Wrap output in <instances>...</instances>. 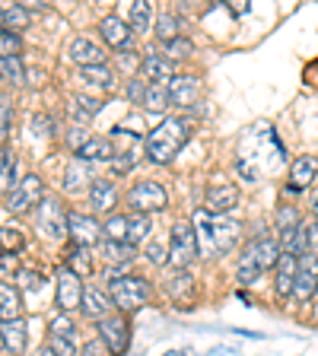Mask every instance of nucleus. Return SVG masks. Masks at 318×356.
I'll return each instance as SVG.
<instances>
[{"mask_svg": "<svg viewBox=\"0 0 318 356\" xmlns=\"http://www.w3.org/2000/svg\"><path fill=\"white\" fill-rule=\"evenodd\" d=\"M191 134H194V121L188 115H169V118H163L147 134L143 156H147L150 163H159V165L172 163L182 153V147L191 140Z\"/></svg>", "mask_w": 318, "mask_h": 356, "instance_id": "obj_1", "label": "nucleus"}, {"mask_svg": "<svg viewBox=\"0 0 318 356\" xmlns=\"http://www.w3.org/2000/svg\"><path fill=\"white\" fill-rule=\"evenodd\" d=\"M277 261H280V245L271 236H255L252 242L242 248V258L236 264V280L242 286H252L264 270H274Z\"/></svg>", "mask_w": 318, "mask_h": 356, "instance_id": "obj_2", "label": "nucleus"}, {"mask_svg": "<svg viewBox=\"0 0 318 356\" xmlns=\"http://www.w3.org/2000/svg\"><path fill=\"white\" fill-rule=\"evenodd\" d=\"M109 293L111 305L121 312V315H134V312H141L143 305L150 302L153 296V289H150V280L147 277H134V274H118V277H109Z\"/></svg>", "mask_w": 318, "mask_h": 356, "instance_id": "obj_3", "label": "nucleus"}, {"mask_svg": "<svg viewBox=\"0 0 318 356\" xmlns=\"http://www.w3.org/2000/svg\"><path fill=\"white\" fill-rule=\"evenodd\" d=\"M198 258V229L191 220H175L169 232V264L172 270H188Z\"/></svg>", "mask_w": 318, "mask_h": 356, "instance_id": "obj_4", "label": "nucleus"}, {"mask_svg": "<svg viewBox=\"0 0 318 356\" xmlns=\"http://www.w3.org/2000/svg\"><path fill=\"white\" fill-rule=\"evenodd\" d=\"M127 207H131V213H159V210L169 207V191H166V185H159V181H153V178H141V181H134L131 188H127L125 194Z\"/></svg>", "mask_w": 318, "mask_h": 356, "instance_id": "obj_5", "label": "nucleus"}, {"mask_svg": "<svg viewBox=\"0 0 318 356\" xmlns=\"http://www.w3.org/2000/svg\"><path fill=\"white\" fill-rule=\"evenodd\" d=\"M111 147H115V156H111V169L115 175H127L134 169V163L141 159V137L127 127H111L109 134Z\"/></svg>", "mask_w": 318, "mask_h": 356, "instance_id": "obj_6", "label": "nucleus"}, {"mask_svg": "<svg viewBox=\"0 0 318 356\" xmlns=\"http://www.w3.org/2000/svg\"><path fill=\"white\" fill-rule=\"evenodd\" d=\"M96 334L111 356H121L131 347V321H127V315H121V312H111L109 318L99 321Z\"/></svg>", "mask_w": 318, "mask_h": 356, "instance_id": "obj_7", "label": "nucleus"}, {"mask_svg": "<svg viewBox=\"0 0 318 356\" xmlns=\"http://www.w3.org/2000/svg\"><path fill=\"white\" fill-rule=\"evenodd\" d=\"M42 200H45V181L38 175H22L7 197V210L10 213H26V210L38 207Z\"/></svg>", "mask_w": 318, "mask_h": 356, "instance_id": "obj_8", "label": "nucleus"}, {"mask_svg": "<svg viewBox=\"0 0 318 356\" xmlns=\"http://www.w3.org/2000/svg\"><path fill=\"white\" fill-rule=\"evenodd\" d=\"M67 238L83 248H93V245L102 242V222L93 213H83V210H70L67 213Z\"/></svg>", "mask_w": 318, "mask_h": 356, "instance_id": "obj_9", "label": "nucleus"}, {"mask_svg": "<svg viewBox=\"0 0 318 356\" xmlns=\"http://www.w3.org/2000/svg\"><path fill=\"white\" fill-rule=\"evenodd\" d=\"M67 213L70 210L54 194H45V200L38 204V229L48 238H67Z\"/></svg>", "mask_w": 318, "mask_h": 356, "instance_id": "obj_10", "label": "nucleus"}, {"mask_svg": "<svg viewBox=\"0 0 318 356\" xmlns=\"http://www.w3.org/2000/svg\"><path fill=\"white\" fill-rule=\"evenodd\" d=\"M204 220V232H207V238L214 242V252L216 254H226L232 248V245L239 242V226L236 220H230V216H216V220H207V213L200 216Z\"/></svg>", "mask_w": 318, "mask_h": 356, "instance_id": "obj_11", "label": "nucleus"}, {"mask_svg": "<svg viewBox=\"0 0 318 356\" xmlns=\"http://www.w3.org/2000/svg\"><path fill=\"white\" fill-rule=\"evenodd\" d=\"M67 58L74 60L77 67H105V60H109V51H105V44L96 42V38L77 35L74 42L67 44Z\"/></svg>", "mask_w": 318, "mask_h": 356, "instance_id": "obj_12", "label": "nucleus"}, {"mask_svg": "<svg viewBox=\"0 0 318 356\" xmlns=\"http://www.w3.org/2000/svg\"><path fill=\"white\" fill-rule=\"evenodd\" d=\"M54 286H58V309L61 312H70L74 309H80V302H83V286L86 283H80V277L74 274V270H67L64 264L58 267V274H54Z\"/></svg>", "mask_w": 318, "mask_h": 356, "instance_id": "obj_13", "label": "nucleus"}, {"mask_svg": "<svg viewBox=\"0 0 318 356\" xmlns=\"http://www.w3.org/2000/svg\"><path fill=\"white\" fill-rule=\"evenodd\" d=\"M239 204V188L232 181H216L207 188V197H204V213L207 216H226L232 213Z\"/></svg>", "mask_w": 318, "mask_h": 356, "instance_id": "obj_14", "label": "nucleus"}, {"mask_svg": "<svg viewBox=\"0 0 318 356\" xmlns=\"http://www.w3.org/2000/svg\"><path fill=\"white\" fill-rule=\"evenodd\" d=\"M99 38H102V44L105 48H111V51H127V48H131L134 32H131V26H127L121 16L109 13V16H102V22H99Z\"/></svg>", "mask_w": 318, "mask_h": 356, "instance_id": "obj_15", "label": "nucleus"}, {"mask_svg": "<svg viewBox=\"0 0 318 356\" xmlns=\"http://www.w3.org/2000/svg\"><path fill=\"white\" fill-rule=\"evenodd\" d=\"M118 185L111 181V178H93V185H89V210L93 213H115L118 207Z\"/></svg>", "mask_w": 318, "mask_h": 356, "instance_id": "obj_16", "label": "nucleus"}, {"mask_svg": "<svg viewBox=\"0 0 318 356\" xmlns=\"http://www.w3.org/2000/svg\"><path fill=\"white\" fill-rule=\"evenodd\" d=\"M315 178H318V156H296L287 175V191L289 194L305 191V188H312Z\"/></svg>", "mask_w": 318, "mask_h": 356, "instance_id": "obj_17", "label": "nucleus"}, {"mask_svg": "<svg viewBox=\"0 0 318 356\" xmlns=\"http://www.w3.org/2000/svg\"><path fill=\"white\" fill-rule=\"evenodd\" d=\"M318 289V254H299V270H296V286H293V296L299 302L315 296Z\"/></svg>", "mask_w": 318, "mask_h": 356, "instance_id": "obj_18", "label": "nucleus"}, {"mask_svg": "<svg viewBox=\"0 0 318 356\" xmlns=\"http://www.w3.org/2000/svg\"><path fill=\"white\" fill-rule=\"evenodd\" d=\"M111 299H109V293H105L102 286H96V283H89V286H83V302H80V312L86 315L89 321H102V318H109L111 315Z\"/></svg>", "mask_w": 318, "mask_h": 356, "instance_id": "obj_19", "label": "nucleus"}, {"mask_svg": "<svg viewBox=\"0 0 318 356\" xmlns=\"http://www.w3.org/2000/svg\"><path fill=\"white\" fill-rule=\"evenodd\" d=\"M141 76L147 83H163V86H169V83L178 76L175 60H169L166 54H153V51H150L147 58L141 60Z\"/></svg>", "mask_w": 318, "mask_h": 356, "instance_id": "obj_20", "label": "nucleus"}, {"mask_svg": "<svg viewBox=\"0 0 318 356\" xmlns=\"http://www.w3.org/2000/svg\"><path fill=\"white\" fill-rule=\"evenodd\" d=\"M200 96V76L194 74H178L175 80L169 83V102L175 108H191Z\"/></svg>", "mask_w": 318, "mask_h": 356, "instance_id": "obj_21", "label": "nucleus"}, {"mask_svg": "<svg viewBox=\"0 0 318 356\" xmlns=\"http://www.w3.org/2000/svg\"><path fill=\"white\" fill-rule=\"evenodd\" d=\"M296 270H299V258H293V254H280V261H277V267H274V293H277V299L293 296Z\"/></svg>", "mask_w": 318, "mask_h": 356, "instance_id": "obj_22", "label": "nucleus"}, {"mask_svg": "<svg viewBox=\"0 0 318 356\" xmlns=\"http://www.w3.org/2000/svg\"><path fill=\"white\" fill-rule=\"evenodd\" d=\"M111 156H115V147H111L109 137H99V134H93L86 143H83L80 149H77V159H83V163H111Z\"/></svg>", "mask_w": 318, "mask_h": 356, "instance_id": "obj_23", "label": "nucleus"}, {"mask_svg": "<svg viewBox=\"0 0 318 356\" xmlns=\"http://www.w3.org/2000/svg\"><path fill=\"white\" fill-rule=\"evenodd\" d=\"M64 267L67 270H74L77 277H89L93 270H96V264H93V248H83V245H67L64 248Z\"/></svg>", "mask_w": 318, "mask_h": 356, "instance_id": "obj_24", "label": "nucleus"}, {"mask_svg": "<svg viewBox=\"0 0 318 356\" xmlns=\"http://www.w3.org/2000/svg\"><path fill=\"white\" fill-rule=\"evenodd\" d=\"M0 318L3 321L22 318V293L10 280H0Z\"/></svg>", "mask_w": 318, "mask_h": 356, "instance_id": "obj_25", "label": "nucleus"}, {"mask_svg": "<svg viewBox=\"0 0 318 356\" xmlns=\"http://www.w3.org/2000/svg\"><path fill=\"white\" fill-rule=\"evenodd\" d=\"M64 191L67 194H77V191H83V188H89L93 185V169H89V163H83V159H74V163L64 169Z\"/></svg>", "mask_w": 318, "mask_h": 356, "instance_id": "obj_26", "label": "nucleus"}, {"mask_svg": "<svg viewBox=\"0 0 318 356\" xmlns=\"http://www.w3.org/2000/svg\"><path fill=\"white\" fill-rule=\"evenodd\" d=\"M153 22H156L153 3H147V0H134L131 7H127V26H131V32L143 35V32L153 29Z\"/></svg>", "mask_w": 318, "mask_h": 356, "instance_id": "obj_27", "label": "nucleus"}, {"mask_svg": "<svg viewBox=\"0 0 318 356\" xmlns=\"http://www.w3.org/2000/svg\"><path fill=\"white\" fill-rule=\"evenodd\" d=\"M169 296H172V302H178V305H188L194 299V277L188 274V270H172L169 274Z\"/></svg>", "mask_w": 318, "mask_h": 356, "instance_id": "obj_28", "label": "nucleus"}, {"mask_svg": "<svg viewBox=\"0 0 318 356\" xmlns=\"http://www.w3.org/2000/svg\"><path fill=\"white\" fill-rule=\"evenodd\" d=\"M32 22V13L26 3H10V7H0V29L7 32H16L19 35V29H26Z\"/></svg>", "mask_w": 318, "mask_h": 356, "instance_id": "obj_29", "label": "nucleus"}, {"mask_svg": "<svg viewBox=\"0 0 318 356\" xmlns=\"http://www.w3.org/2000/svg\"><path fill=\"white\" fill-rule=\"evenodd\" d=\"M0 334H3V347L13 356H22L26 350V318H13L0 325Z\"/></svg>", "mask_w": 318, "mask_h": 356, "instance_id": "obj_30", "label": "nucleus"}, {"mask_svg": "<svg viewBox=\"0 0 318 356\" xmlns=\"http://www.w3.org/2000/svg\"><path fill=\"white\" fill-rule=\"evenodd\" d=\"M134 254H137V248H131L127 242H99V258L111 267H121L127 261H134Z\"/></svg>", "mask_w": 318, "mask_h": 356, "instance_id": "obj_31", "label": "nucleus"}, {"mask_svg": "<svg viewBox=\"0 0 318 356\" xmlns=\"http://www.w3.org/2000/svg\"><path fill=\"white\" fill-rule=\"evenodd\" d=\"M150 232H153V222H150L147 213L127 216V245H131V248H141V245L150 238Z\"/></svg>", "mask_w": 318, "mask_h": 356, "instance_id": "obj_32", "label": "nucleus"}, {"mask_svg": "<svg viewBox=\"0 0 318 356\" xmlns=\"http://www.w3.org/2000/svg\"><path fill=\"white\" fill-rule=\"evenodd\" d=\"M143 108L150 111V115H163L166 108H169V86H163V83H150L147 86V96H143Z\"/></svg>", "mask_w": 318, "mask_h": 356, "instance_id": "obj_33", "label": "nucleus"}, {"mask_svg": "<svg viewBox=\"0 0 318 356\" xmlns=\"http://www.w3.org/2000/svg\"><path fill=\"white\" fill-rule=\"evenodd\" d=\"M102 242H127V213H109L102 220Z\"/></svg>", "mask_w": 318, "mask_h": 356, "instance_id": "obj_34", "label": "nucleus"}, {"mask_svg": "<svg viewBox=\"0 0 318 356\" xmlns=\"http://www.w3.org/2000/svg\"><path fill=\"white\" fill-rule=\"evenodd\" d=\"M77 80H83V86H89V89H109L115 76H111L109 67H80Z\"/></svg>", "mask_w": 318, "mask_h": 356, "instance_id": "obj_35", "label": "nucleus"}, {"mask_svg": "<svg viewBox=\"0 0 318 356\" xmlns=\"http://www.w3.org/2000/svg\"><path fill=\"white\" fill-rule=\"evenodd\" d=\"M0 80L10 83V86H22L26 83V67H22V58H3L0 60Z\"/></svg>", "mask_w": 318, "mask_h": 356, "instance_id": "obj_36", "label": "nucleus"}, {"mask_svg": "<svg viewBox=\"0 0 318 356\" xmlns=\"http://www.w3.org/2000/svg\"><path fill=\"white\" fill-rule=\"evenodd\" d=\"M153 32H156V38H159L163 44L175 42L178 38V16L175 13H159L156 16V22H153Z\"/></svg>", "mask_w": 318, "mask_h": 356, "instance_id": "obj_37", "label": "nucleus"}, {"mask_svg": "<svg viewBox=\"0 0 318 356\" xmlns=\"http://www.w3.org/2000/svg\"><path fill=\"white\" fill-rule=\"evenodd\" d=\"M26 248V236L16 226H0V254H16Z\"/></svg>", "mask_w": 318, "mask_h": 356, "instance_id": "obj_38", "label": "nucleus"}, {"mask_svg": "<svg viewBox=\"0 0 318 356\" xmlns=\"http://www.w3.org/2000/svg\"><path fill=\"white\" fill-rule=\"evenodd\" d=\"M77 334V321L67 315V312H61V315H54L51 325H48V337H67V341H74Z\"/></svg>", "mask_w": 318, "mask_h": 356, "instance_id": "obj_39", "label": "nucleus"}, {"mask_svg": "<svg viewBox=\"0 0 318 356\" xmlns=\"http://www.w3.org/2000/svg\"><path fill=\"white\" fill-rule=\"evenodd\" d=\"M13 181H16V159L10 153H3V149H0V194L10 191V188H13Z\"/></svg>", "mask_w": 318, "mask_h": 356, "instance_id": "obj_40", "label": "nucleus"}, {"mask_svg": "<svg viewBox=\"0 0 318 356\" xmlns=\"http://www.w3.org/2000/svg\"><path fill=\"white\" fill-rule=\"evenodd\" d=\"M74 105H80V108H74V115L80 121H89V118H96L99 108H102V102L93 96H74Z\"/></svg>", "mask_w": 318, "mask_h": 356, "instance_id": "obj_41", "label": "nucleus"}, {"mask_svg": "<svg viewBox=\"0 0 318 356\" xmlns=\"http://www.w3.org/2000/svg\"><path fill=\"white\" fill-rule=\"evenodd\" d=\"M19 51H22V38L16 35V32L0 29V60H3V58H16Z\"/></svg>", "mask_w": 318, "mask_h": 356, "instance_id": "obj_42", "label": "nucleus"}, {"mask_svg": "<svg viewBox=\"0 0 318 356\" xmlns=\"http://www.w3.org/2000/svg\"><path fill=\"white\" fill-rule=\"evenodd\" d=\"M188 54H194V42L185 35H178L175 42L166 44V58L169 60H182V58H188Z\"/></svg>", "mask_w": 318, "mask_h": 356, "instance_id": "obj_43", "label": "nucleus"}, {"mask_svg": "<svg viewBox=\"0 0 318 356\" xmlns=\"http://www.w3.org/2000/svg\"><path fill=\"white\" fill-rule=\"evenodd\" d=\"M296 226H303V220H299V210H296V207H280V210H277V232L296 229Z\"/></svg>", "mask_w": 318, "mask_h": 356, "instance_id": "obj_44", "label": "nucleus"}, {"mask_svg": "<svg viewBox=\"0 0 318 356\" xmlns=\"http://www.w3.org/2000/svg\"><path fill=\"white\" fill-rule=\"evenodd\" d=\"M10 121H13L10 96H0V143H7V137H10Z\"/></svg>", "mask_w": 318, "mask_h": 356, "instance_id": "obj_45", "label": "nucleus"}, {"mask_svg": "<svg viewBox=\"0 0 318 356\" xmlns=\"http://www.w3.org/2000/svg\"><path fill=\"white\" fill-rule=\"evenodd\" d=\"M16 283H19L26 293H42L45 286V277L35 274V270H19V277H16Z\"/></svg>", "mask_w": 318, "mask_h": 356, "instance_id": "obj_46", "label": "nucleus"}, {"mask_svg": "<svg viewBox=\"0 0 318 356\" xmlns=\"http://www.w3.org/2000/svg\"><path fill=\"white\" fill-rule=\"evenodd\" d=\"M48 347H51L54 356H80L74 341H67V337H48Z\"/></svg>", "mask_w": 318, "mask_h": 356, "instance_id": "obj_47", "label": "nucleus"}, {"mask_svg": "<svg viewBox=\"0 0 318 356\" xmlns=\"http://www.w3.org/2000/svg\"><path fill=\"white\" fill-rule=\"evenodd\" d=\"M147 86H150L147 80H141V76H134V80L127 83V99H131L134 105H141V102H143V96H147Z\"/></svg>", "mask_w": 318, "mask_h": 356, "instance_id": "obj_48", "label": "nucleus"}, {"mask_svg": "<svg viewBox=\"0 0 318 356\" xmlns=\"http://www.w3.org/2000/svg\"><path fill=\"white\" fill-rule=\"evenodd\" d=\"M303 229H305V252L318 254V220L303 222Z\"/></svg>", "mask_w": 318, "mask_h": 356, "instance_id": "obj_49", "label": "nucleus"}, {"mask_svg": "<svg viewBox=\"0 0 318 356\" xmlns=\"http://www.w3.org/2000/svg\"><path fill=\"white\" fill-rule=\"evenodd\" d=\"M80 356H111V353L105 350V343L96 337V341H89L86 347H80Z\"/></svg>", "mask_w": 318, "mask_h": 356, "instance_id": "obj_50", "label": "nucleus"}, {"mask_svg": "<svg viewBox=\"0 0 318 356\" xmlns=\"http://www.w3.org/2000/svg\"><path fill=\"white\" fill-rule=\"evenodd\" d=\"M147 258L156 261V264H159V261H169V248H166V245H150V248H147Z\"/></svg>", "mask_w": 318, "mask_h": 356, "instance_id": "obj_51", "label": "nucleus"}, {"mask_svg": "<svg viewBox=\"0 0 318 356\" xmlns=\"http://www.w3.org/2000/svg\"><path fill=\"white\" fill-rule=\"evenodd\" d=\"M16 270V254H0V277Z\"/></svg>", "mask_w": 318, "mask_h": 356, "instance_id": "obj_52", "label": "nucleus"}, {"mask_svg": "<svg viewBox=\"0 0 318 356\" xmlns=\"http://www.w3.org/2000/svg\"><path fill=\"white\" fill-rule=\"evenodd\" d=\"M312 220H318V191H315V197H312Z\"/></svg>", "mask_w": 318, "mask_h": 356, "instance_id": "obj_53", "label": "nucleus"}, {"mask_svg": "<svg viewBox=\"0 0 318 356\" xmlns=\"http://www.w3.org/2000/svg\"><path fill=\"white\" fill-rule=\"evenodd\" d=\"M38 356H54V353H51V347L45 343V347H38Z\"/></svg>", "mask_w": 318, "mask_h": 356, "instance_id": "obj_54", "label": "nucleus"}, {"mask_svg": "<svg viewBox=\"0 0 318 356\" xmlns=\"http://www.w3.org/2000/svg\"><path fill=\"white\" fill-rule=\"evenodd\" d=\"M0 347H3V334H0Z\"/></svg>", "mask_w": 318, "mask_h": 356, "instance_id": "obj_55", "label": "nucleus"}, {"mask_svg": "<svg viewBox=\"0 0 318 356\" xmlns=\"http://www.w3.org/2000/svg\"><path fill=\"white\" fill-rule=\"evenodd\" d=\"M315 296H318V289H315Z\"/></svg>", "mask_w": 318, "mask_h": 356, "instance_id": "obj_56", "label": "nucleus"}]
</instances>
